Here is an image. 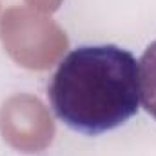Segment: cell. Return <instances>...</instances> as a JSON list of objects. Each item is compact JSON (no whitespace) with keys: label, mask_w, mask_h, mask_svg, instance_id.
Instances as JSON below:
<instances>
[{"label":"cell","mask_w":156,"mask_h":156,"mask_svg":"<svg viewBox=\"0 0 156 156\" xmlns=\"http://www.w3.org/2000/svg\"><path fill=\"white\" fill-rule=\"evenodd\" d=\"M47 94L55 115L69 129L96 136L138 113L140 67L123 47L82 45L60 62Z\"/></svg>","instance_id":"6da1fadb"},{"label":"cell","mask_w":156,"mask_h":156,"mask_svg":"<svg viewBox=\"0 0 156 156\" xmlns=\"http://www.w3.org/2000/svg\"><path fill=\"white\" fill-rule=\"evenodd\" d=\"M0 37L18 66L35 71L51 67L67 49L66 33L51 18L26 7H11L2 15Z\"/></svg>","instance_id":"7a4b0ae2"},{"label":"cell","mask_w":156,"mask_h":156,"mask_svg":"<svg viewBox=\"0 0 156 156\" xmlns=\"http://www.w3.org/2000/svg\"><path fill=\"white\" fill-rule=\"evenodd\" d=\"M0 133L11 147L38 153L53 142L55 123L38 98L18 94L4 102L0 109Z\"/></svg>","instance_id":"3957f363"},{"label":"cell","mask_w":156,"mask_h":156,"mask_svg":"<svg viewBox=\"0 0 156 156\" xmlns=\"http://www.w3.org/2000/svg\"><path fill=\"white\" fill-rule=\"evenodd\" d=\"M140 67V98L145 111L156 120V40L144 51Z\"/></svg>","instance_id":"277c9868"},{"label":"cell","mask_w":156,"mask_h":156,"mask_svg":"<svg viewBox=\"0 0 156 156\" xmlns=\"http://www.w3.org/2000/svg\"><path fill=\"white\" fill-rule=\"evenodd\" d=\"M31 7H35V9H40V11H56L58 9V5H60V2L62 0H26Z\"/></svg>","instance_id":"5b68a950"}]
</instances>
